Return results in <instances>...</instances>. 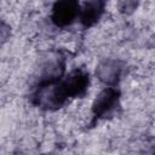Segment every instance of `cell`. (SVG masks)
Masks as SVG:
<instances>
[{
	"label": "cell",
	"instance_id": "cell-3",
	"mask_svg": "<svg viewBox=\"0 0 155 155\" xmlns=\"http://www.w3.org/2000/svg\"><path fill=\"white\" fill-rule=\"evenodd\" d=\"M80 4L75 0H63L54 2L51 13V21L56 27L64 28L75 22L79 17Z\"/></svg>",
	"mask_w": 155,
	"mask_h": 155
},
{
	"label": "cell",
	"instance_id": "cell-2",
	"mask_svg": "<svg viewBox=\"0 0 155 155\" xmlns=\"http://www.w3.org/2000/svg\"><path fill=\"white\" fill-rule=\"evenodd\" d=\"M120 91L115 87L104 88L94 99L92 104V121L91 125H94L102 119L111 116L116 109L120 107Z\"/></svg>",
	"mask_w": 155,
	"mask_h": 155
},
{
	"label": "cell",
	"instance_id": "cell-5",
	"mask_svg": "<svg viewBox=\"0 0 155 155\" xmlns=\"http://www.w3.org/2000/svg\"><path fill=\"white\" fill-rule=\"evenodd\" d=\"M10 34H11L10 27H8L5 22H2V21L0 19V46L10 38Z\"/></svg>",
	"mask_w": 155,
	"mask_h": 155
},
{
	"label": "cell",
	"instance_id": "cell-1",
	"mask_svg": "<svg viewBox=\"0 0 155 155\" xmlns=\"http://www.w3.org/2000/svg\"><path fill=\"white\" fill-rule=\"evenodd\" d=\"M88 85V73L84 69H74L64 78L61 75L44 80L36 90V102L42 109H58L70 98L84 97Z\"/></svg>",
	"mask_w": 155,
	"mask_h": 155
},
{
	"label": "cell",
	"instance_id": "cell-4",
	"mask_svg": "<svg viewBox=\"0 0 155 155\" xmlns=\"http://www.w3.org/2000/svg\"><path fill=\"white\" fill-rule=\"evenodd\" d=\"M104 8H105L104 1L85 2L82 7H80V11H79V18H80L81 24L85 28H90L94 25L102 17V15L104 13Z\"/></svg>",
	"mask_w": 155,
	"mask_h": 155
}]
</instances>
